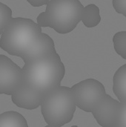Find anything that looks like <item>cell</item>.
<instances>
[{
	"instance_id": "obj_12",
	"label": "cell",
	"mask_w": 126,
	"mask_h": 127,
	"mask_svg": "<svg viewBox=\"0 0 126 127\" xmlns=\"http://www.w3.org/2000/svg\"><path fill=\"white\" fill-rule=\"evenodd\" d=\"M100 8L95 4H89L84 7L82 22L87 28L97 26L101 22Z\"/></svg>"
},
{
	"instance_id": "obj_6",
	"label": "cell",
	"mask_w": 126,
	"mask_h": 127,
	"mask_svg": "<svg viewBox=\"0 0 126 127\" xmlns=\"http://www.w3.org/2000/svg\"><path fill=\"white\" fill-rule=\"evenodd\" d=\"M24 81L22 68L8 57L0 54V95L11 96L21 87Z\"/></svg>"
},
{
	"instance_id": "obj_8",
	"label": "cell",
	"mask_w": 126,
	"mask_h": 127,
	"mask_svg": "<svg viewBox=\"0 0 126 127\" xmlns=\"http://www.w3.org/2000/svg\"><path fill=\"white\" fill-rule=\"evenodd\" d=\"M56 52L53 39L47 33H41L36 41L21 56L25 63L47 57Z\"/></svg>"
},
{
	"instance_id": "obj_11",
	"label": "cell",
	"mask_w": 126,
	"mask_h": 127,
	"mask_svg": "<svg viewBox=\"0 0 126 127\" xmlns=\"http://www.w3.org/2000/svg\"><path fill=\"white\" fill-rule=\"evenodd\" d=\"M0 127H28L26 119L15 111L0 114Z\"/></svg>"
},
{
	"instance_id": "obj_3",
	"label": "cell",
	"mask_w": 126,
	"mask_h": 127,
	"mask_svg": "<svg viewBox=\"0 0 126 127\" xmlns=\"http://www.w3.org/2000/svg\"><path fill=\"white\" fill-rule=\"evenodd\" d=\"M42 33V27L31 19H10L1 35L0 48L12 56L21 57Z\"/></svg>"
},
{
	"instance_id": "obj_14",
	"label": "cell",
	"mask_w": 126,
	"mask_h": 127,
	"mask_svg": "<svg viewBox=\"0 0 126 127\" xmlns=\"http://www.w3.org/2000/svg\"><path fill=\"white\" fill-rule=\"evenodd\" d=\"M12 10L9 6L0 1V35L12 19Z\"/></svg>"
},
{
	"instance_id": "obj_13",
	"label": "cell",
	"mask_w": 126,
	"mask_h": 127,
	"mask_svg": "<svg viewBox=\"0 0 126 127\" xmlns=\"http://www.w3.org/2000/svg\"><path fill=\"white\" fill-rule=\"evenodd\" d=\"M114 48L117 54L126 60V31H119L113 37Z\"/></svg>"
},
{
	"instance_id": "obj_7",
	"label": "cell",
	"mask_w": 126,
	"mask_h": 127,
	"mask_svg": "<svg viewBox=\"0 0 126 127\" xmlns=\"http://www.w3.org/2000/svg\"><path fill=\"white\" fill-rule=\"evenodd\" d=\"M123 103L106 94L91 112L97 124L102 127H118Z\"/></svg>"
},
{
	"instance_id": "obj_17",
	"label": "cell",
	"mask_w": 126,
	"mask_h": 127,
	"mask_svg": "<svg viewBox=\"0 0 126 127\" xmlns=\"http://www.w3.org/2000/svg\"><path fill=\"white\" fill-rule=\"evenodd\" d=\"M50 0H27V1L33 7H41L47 4Z\"/></svg>"
},
{
	"instance_id": "obj_4",
	"label": "cell",
	"mask_w": 126,
	"mask_h": 127,
	"mask_svg": "<svg viewBox=\"0 0 126 127\" xmlns=\"http://www.w3.org/2000/svg\"><path fill=\"white\" fill-rule=\"evenodd\" d=\"M40 107L48 126L60 127L70 123L76 107L71 88L59 86L49 92L45 95Z\"/></svg>"
},
{
	"instance_id": "obj_10",
	"label": "cell",
	"mask_w": 126,
	"mask_h": 127,
	"mask_svg": "<svg viewBox=\"0 0 126 127\" xmlns=\"http://www.w3.org/2000/svg\"><path fill=\"white\" fill-rule=\"evenodd\" d=\"M113 92L122 103H126V64L120 66L113 77Z\"/></svg>"
},
{
	"instance_id": "obj_5",
	"label": "cell",
	"mask_w": 126,
	"mask_h": 127,
	"mask_svg": "<svg viewBox=\"0 0 126 127\" xmlns=\"http://www.w3.org/2000/svg\"><path fill=\"white\" fill-rule=\"evenodd\" d=\"M71 90L76 106L86 112H92L106 95L104 85L93 78L74 84Z\"/></svg>"
},
{
	"instance_id": "obj_16",
	"label": "cell",
	"mask_w": 126,
	"mask_h": 127,
	"mask_svg": "<svg viewBox=\"0 0 126 127\" xmlns=\"http://www.w3.org/2000/svg\"><path fill=\"white\" fill-rule=\"evenodd\" d=\"M118 127H126V103H123V108Z\"/></svg>"
},
{
	"instance_id": "obj_1",
	"label": "cell",
	"mask_w": 126,
	"mask_h": 127,
	"mask_svg": "<svg viewBox=\"0 0 126 127\" xmlns=\"http://www.w3.org/2000/svg\"><path fill=\"white\" fill-rule=\"evenodd\" d=\"M22 70L25 80L44 95L59 86L65 74V65L57 51L47 57L25 63Z\"/></svg>"
},
{
	"instance_id": "obj_2",
	"label": "cell",
	"mask_w": 126,
	"mask_h": 127,
	"mask_svg": "<svg viewBox=\"0 0 126 127\" xmlns=\"http://www.w3.org/2000/svg\"><path fill=\"white\" fill-rule=\"evenodd\" d=\"M83 9L79 0H50L45 11L37 16V24L51 28L61 34L68 33L82 21Z\"/></svg>"
},
{
	"instance_id": "obj_15",
	"label": "cell",
	"mask_w": 126,
	"mask_h": 127,
	"mask_svg": "<svg viewBox=\"0 0 126 127\" xmlns=\"http://www.w3.org/2000/svg\"><path fill=\"white\" fill-rule=\"evenodd\" d=\"M112 4L117 13L126 17V0H112Z\"/></svg>"
},
{
	"instance_id": "obj_9",
	"label": "cell",
	"mask_w": 126,
	"mask_h": 127,
	"mask_svg": "<svg viewBox=\"0 0 126 127\" xmlns=\"http://www.w3.org/2000/svg\"><path fill=\"white\" fill-rule=\"evenodd\" d=\"M45 95L30 86L25 80L21 87L11 95V100L19 108L33 110L41 106Z\"/></svg>"
}]
</instances>
